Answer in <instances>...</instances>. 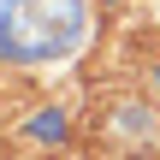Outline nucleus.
Instances as JSON below:
<instances>
[{"label": "nucleus", "instance_id": "nucleus-1", "mask_svg": "<svg viewBox=\"0 0 160 160\" xmlns=\"http://www.w3.org/2000/svg\"><path fill=\"white\" fill-rule=\"evenodd\" d=\"M89 30L83 0H0V59H65Z\"/></svg>", "mask_w": 160, "mask_h": 160}, {"label": "nucleus", "instance_id": "nucleus-2", "mask_svg": "<svg viewBox=\"0 0 160 160\" xmlns=\"http://www.w3.org/2000/svg\"><path fill=\"white\" fill-rule=\"evenodd\" d=\"M59 131H65V119H59V113H53V119H36V137H59Z\"/></svg>", "mask_w": 160, "mask_h": 160}]
</instances>
